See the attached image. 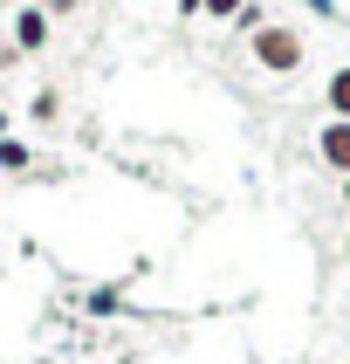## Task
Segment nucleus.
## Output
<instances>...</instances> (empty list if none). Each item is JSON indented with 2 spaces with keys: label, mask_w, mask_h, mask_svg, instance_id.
I'll use <instances>...</instances> for the list:
<instances>
[{
  "label": "nucleus",
  "mask_w": 350,
  "mask_h": 364,
  "mask_svg": "<svg viewBox=\"0 0 350 364\" xmlns=\"http://www.w3.org/2000/svg\"><path fill=\"white\" fill-rule=\"evenodd\" d=\"M0 124H7V117H0Z\"/></svg>",
  "instance_id": "9"
},
{
  "label": "nucleus",
  "mask_w": 350,
  "mask_h": 364,
  "mask_svg": "<svg viewBox=\"0 0 350 364\" xmlns=\"http://www.w3.org/2000/svg\"><path fill=\"white\" fill-rule=\"evenodd\" d=\"M179 7H185V14H192V7H206V0H179Z\"/></svg>",
  "instance_id": "7"
},
{
  "label": "nucleus",
  "mask_w": 350,
  "mask_h": 364,
  "mask_svg": "<svg viewBox=\"0 0 350 364\" xmlns=\"http://www.w3.org/2000/svg\"><path fill=\"white\" fill-rule=\"evenodd\" d=\"M0 165H7V172H21V165H28V144L7 138V144H0Z\"/></svg>",
  "instance_id": "5"
},
{
  "label": "nucleus",
  "mask_w": 350,
  "mask_h": 364,
  "mask_svg": "<svg viewBox=\"0 0 350 364\" xmlns=\"http://www.w3.org/2000/svg\"><path fill=\"white\" fill-rule=\"evenodd\" d=\"M14 35H21V48H41V35H48V21H41V14H21V21H14Z\"/></svg>",
  "instance_id": "4"
},
{
  "label": "nucleus",
  "mask_w": 350,
  "mask_h": 364,
  "mask_svg": "<svg viewBox=\"0 0 350 364\" xmlns=\"http://www.w3.org/2000/svg\"><path fill=\"white\" fill-rule=\"evenodd\" d=\"M206 7H213V14H241V0H206Z\"/></svg>",
  "instance_id": "6"
},
{
  "label": "nucleus",
  "mask_w": 350,
  "mask_h": 364,
  "mask_svg": "<svg viewBox=\"0 0 350 364\" xmlns=\"http://www.w3.org/2000/svg\"><path fill=\"white\" fill-rule=\"evenodd\" d=\"M344 200H350V179H344Z\"/></svg>",
  "instance_id": "8"
},
{
  "label": "nucleus",
  "mask_w": 350,
  "mask_h": 364,
  "mask_svg": "<svg viewBox=\"0 0 350 364\" xmlns=\"http://www.w3.org/2000/svg\"><path fill=\"white\" fill-rule=\"evenodd\" d=\"M329 110L350 124V69H337V76H329Z\"/></svg>",
  "instance_id": "3"
},
{
  "label": "nucleus",
  "mask_w": 350,
  "mask_h": 364,
  "mask_svg": "<svg viewBox=\"0 0 350 364\" xmlns=\"http://www.w3.org/2000/svg\"><path fill=\"white\" fill-rule=\"evenodd\" d=\"M323 159H329V165H337V172L350 179V124H344V117H337V124L323 131Z\"/></svg>",
  "instance_id": "2"
},
{
  "label": "nucleus",
  "mask_w": 350,
  "mask_h": 364,
  "mask_svg": "<svg viewBox=\"0 0 350 364\" xmlns=\"http://www.w3.org/2000/svg\"><path fill=\"white\" fill-rule=\"evenodd\" d=\"M254 55H261V69L288 76V69H302V41L288 35V28H261V35H254Z\"/></svg>",
  "instance_id": "1"
}]
</instances>
